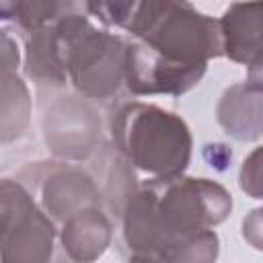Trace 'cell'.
I'll return each instance as SVG.
<instances>
[{
    "label": "cell",
    "instance_id": "e0dca14e",
    "mask_svg": "<svg viewBox=\"0 0 263 263\" xmlns=\"http://www.w3.org/2000/svg\"><path fill=\"white\" fill-rule=\"evenodd\" d=\"M242 238L259 253H263V208L251 210L240 224Z\"/></svg>",
    "mask_w": 263,
    "mask_h": 263
},
{
    "label": "cell",
    "instance_id": "3957f363",
    "mask_svg": "<svg viewBox=\"0 0 263 263\" xmlns=\"http://www.w3.org/2000/svg\"><path fill=\"white\" fill-rule=\"evenodd\" d=\"M49 39L60 68L68 82L86 99L107 101L125 82L127 43L97 29L88 16L74 10L49 27Z\"/></svg>",
    "mask_w": 263,
    "mask_h": 263
},
{
    "label": "cell",
    "instance_id": "ac0fdd59",
    "mask_svg": "<svg viewBox=\"0 0 263 263\" xmlns=\"http://www.w3.org/2000/svg\"><path fill=\"white\" fill-rule=\"evenodd\" d=\"M205 162L216 171H226L232 162V148L226 144H205L201 150Z\"/></svg>",
    "mask_w": 263,
    "mask_h": 263
},
{
    "label": "cell",
    "instance_id": "ffe728a7",
    "mask_svg": "<svg viewBox=\"0 0 263 263\" xmlns=\"http://www.w3.org/2000/svg\"><path fill=\"white\" fill-rule=\"evenodd\" d=\"M129 263H171L168 259L164 257H158V255H140V253H134Z\"/></svg>",
    "mask_w": 263,
    "mask_h": 263
},
{
    "label": "cell",
    "instance_id": "6da1fadb",
    "mask_svg": "<svg viewBox=\"0 0 263 263\" xmlns=\"http://www.w3.org/2000/svg\"><path fill=\"white\" fill-rule=\"evenodd\" d=\"M232 212V195L205 177H162L142 183L123 205L129 251L164 257L179 240L214 230Z\"/></svg>",
    "mask_w": 263,
    "mask_h": 263
},
{
    "label": "cell",
    "instance_id": "5bb4252c",
    "mask_svg": "<svg viewBox=\"0 0 263 263\" xmlns=\"http://www.w3.org/2000/svg\"><path fill=\"white\" fill-rule=\"evenodd\" d=\"M220 255V238L214 230H203L179 240L166 255L171 263H216Z\"/></svg>",
    "mask_w": 263,
    "mask_h": 263
},
{
    "label": "cell",
    "instance_id": "8fae6325",
    "mask_svg": "<svg viewBox=\"0 0 263 263\" xmlns=\"http://www.w3.org/2000/svg\"><path fill=\"white\" fill-rule=\"evenodd\" d=\"M60 240L74 263H92L111 242V222L101 208H86L62 224Z\"/></svg>",
    "mask_w": 263,
    "mask_h": 263
},
{
    "label": "cell",
    "instance_id": "8992f818",
    "mask_svg": "<svg viewBox=\"0 0 263 263\" xmlns=\"http://www.w3.org/2000/svg\"><path fill=\"white\" fill-rule=\"evenodd\" d=\"M208 66H187L160 55L142 41L127 43L125 86L136 97L173 95L181 97L195 88L205 76Z\"/></svg>",
    "mask_w": 263,
    "mask_h": 263
},
{
    "label": "cell",
    "instance_id": "5b68a950",
    "mask_svg": "<svg viewBox=\"0 0 263 263\" xmlns=\"http://www.w3.org/2000/svg\"><path fill=\"white\" fill-rule=\"evenodd\" d=\"M2 263H49L55 224L41 210L21 181L2 179Z\"/></svg>",
    "mask_w": 263,
    "mask_h": 263
},
{
    "label": "cell",
    "instance_id": "52a82bcc",
    "mask_svg": "<svg viewBox=\"0 0 263 263\" xmlns=\"http://www.w3.org/2000/svg\"><path fill=\"white\" fill-rule=\"evenodd\" d=\"M41 205L51 220L66 222L86 208H101L95 179L76 166H53L41 183Z\"/></svg>",
    "mask_w": 263,
    "mask_h": 263
},
{
    "label": "cell",
    "instance_id": "7a4b0ae2",
    "mask_svg": "<svg viewBox=\"0 0 263 263\" xmlns=\"http://www.w3.org/2000/svg\"><path fill=\"white\" fill-rule=\"evenodd\" d=\"M111 138L125 162L152 179L185 175L191 162L189 125L181 115L152 103H123L113 113Z\"/></svg>",
    "mask_w": 263,
    "mask_h": 263
},
{
    "label": "cell",
    "instance_id": "4fadbf2b",
    "mask_svg": "<svg viewBox=\"0 0 263 263\" xmlns=\"http://www.w3.org/2000/svg\"><path fill=\"white\" fill-rule=\"evenodd\" d=\"M31 97L16 74H2V142L16 138L29 123Z\"/></svg>",
    "mask_w": 263,
    "mask_h": 263
},
{
    "label": "cell",
    "instance_id": "9a60e30c",
    "mask_svg": "<svg viewBox=\"0 0 263 263\" xmlns=\"http://www.w3.org/2000/svg\"><path fill=\"white\" fill-rule=\"evenodd\" d=\"M238 185L242 193L253 199H263V146L253 148L238 171Z\"/></svg>",
    "mask_w": 263,
    "mask_h": 263
},
{
    "label": "cell",
    "instance_id": "2e32d148",
    "mask_svg": "<svg viewBox=\"0 0 263 263\" xmlns=\"http://www.w3.org/2000/svg\"><path fill=\"white\" fill-rule=\"evenodd\" d=\"M86 12H90L95 18H99L107 27L127 29L132 21V12L136 8V2H84L82 4Z\"/></svg>",
    "mask_w": 263,
    "mask_h": 263
},
{
    "label": "cell",
    "instance_id": "277c9868",
    "mask_svg": "<svg viewBox=\"0 0 263 263\" xmlns=\"http://www.w3.org/2000/svg\"><path fill=\"white\" fill-rule=\"evenodd\" d=\"M125 31L160 55L187 66H208L224 55L220 18L199 12L189 2H136Z\"/></svg>",
    "mask_w": 263,
    "mask_h": 263
},
{
    "label": "cell",
    "instance_id": "d6986e66",
    "mask_svg": "<svg viewBox=\"0 0 263 263\" xmlns=\"http://www.w3.org/2000/svg\"><path fill=\"white\" fill-rule=\"evenodd\" d=\"M18 47L16 41L8 35V31H2V74H16L18 68Z\"/></svg>",
    "mask_w": 263,
    "mask_h": 263
},
{
    "label": "cell",
    "instance_id": "9c48e42d",
    "mask_svg": "<svg viewBox=\"0 0 263 263\" xmlns=\"http://www.w3.org/2000/svg\"><path fill=\"white\" fill-rule=\"evenodd\" d=\"M45 121V140L55 154L84 158L97 142L95 113L74 101H60L51 107Z\"/></svg>",
    "mask_w": 263,
    "mask_h": 263
},
{
    "label": "cell",
    "instance_id": "ba28073f",
    "mask_svg": "<svg viewBox=\"0 0 263 263\" xmlns=\"http://www.w3.org/2000/svg\"><path fill=\"white\" fill-rule=\"evenodd\" d=\"M224 55L240 66L263 60V2H234L220 16Z\"/></svg>",
    "mask_w": 263,
    "mask_h": 263
},
{
    "label": "cell",
    "instance_id": "7c38bea8",
    "mask_svg": "<svg viewBox=\"0 0 263 263\" xmlns=\"http://www.w3.org/2000/svg\"><path fill=\"white\" fill-rule=\"evenodd\" d=\"M78 4L74 2H58V0H16V2H2L0 4V18L12 21L23 33L33 35L66 14L74 12Z\"/></svg>",
    "mask_w": 263,
    "mask_h": 263
},
{
    "label": "cell",
    "instance_id": "30bf717a",
    "mask_svg": "<svg viewBox=\"0 0 263 263\" xmlns=\"http://www.w3.org/2000/svg\"><path fill=\"white\" fill-rule=\"evenodd\" d=\"M220 127L238 142H255L263 136V92L245 82L224 90L218 103Z\"/></svg>",
    "mask_w": 263,
    "mask_h": 263
}]
</instances>
